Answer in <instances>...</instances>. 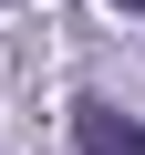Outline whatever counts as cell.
<instances>
[{"label": "cell", "mask_w": 145, "mask_h": 155, "mask_svg": "<svg viewBox=\"0 0 145 155\" xmlns=\"http://www.w3.org/2000/svg\"><path fill=\"white\" fill-rule=\"evenodd\" d=\"M72 145L83 155H145V124L114 114V104H72Z\"/></svg>", "instance_id": "6da1fadb"}, {"label": "cell", "mask_w": 145, "mask_h": 155, "mask_svg": "<svg viewBox=\"0 0 145 155\" xmlns=\"http://www.w3.org/2000/svg\"><path fill=\"white\" fill-rule=\"evenodd\" d=\"M114 11H145V0H114Z\"/></svg>", "instance_id": "7a4b0ae2"}]
</instances>
